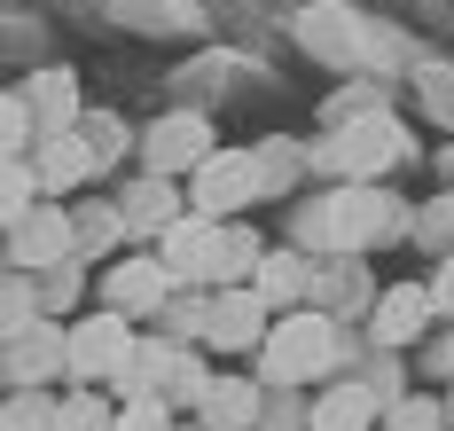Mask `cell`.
<instances>
[{"label":"cell","instance_id":"6da1fadb","mask_svg":"<svg viewBox=\"0 0 454 431\" xmlns=\"http://www.w3.org/2000/svg\"><path fill=\"white\" fill-rule=\"evenodd\" d=\"M345 361V330L314 314V306H298V314H274L267 337H259V392H290V384H321L329 369Z\"/></svg>","mask_w":454,"mask_h":431},{"label":"cell","instance_id":"7a4b0ae2","mask_svg":"<svg viewBox=\"0 0 454 431\" xmlns=\"http://www.w3.org/2000/svg\"><path fill=\"white\" fill-rule=\"evenodd\" d=\"M408 204L384 189V181H345V189L321 196V251L329 259H368V251H384V243L408 236Z\"/></svg>","mask_w":454,"mask_h":431},{"label":"cell","instance_id":"3957f363","mask_svg":"<svg viewBox=\"0 0 454 431\" xmlns=\"http://www.w3.org/2000/svg\"><path fill=\"white\" fill-rule=\"evenodd\" d=\"M400 157H408V126H400V118H384V110L345 118L329 142L306 149V165H314V173H337V189H345V181H384Z\"/></svg>","mask_w":454,"mask_h":431},{"label":"cell","instance_id":"277c9868","mask_svg":"<svg viewBox=\"0 0 454 431\" xmlns=\"http://www.w3.org/2000/svg\"><path fill=\"white\" fill-rule=\"evenodd\" d=\"M181 204L196 212V220H212V228H227V220H243L251 204H267V189H259V149H212L196 173L181 181Z\"/></svg>","mask_w":454,"mask_h":431},{"label":"cell","instance_id":"5b68a950","mask_svg":"<svg viewBox=\"0 0 454 431\" xmlns=\"http://www.w3.org/2000/svg\"><path fill=\"white\" fill-rule=\"evenodd\" d=\"M126 353H134V322H118V314H79L71 330H63V377L79 384H110L126 369Z\"/></svg>","mask_w":454,"mask_h":431},{"label":"cell","instance_id":"8992f818","mask_svg":"<svg viewBox=\"0 0 454 431\" xmlns=\"http://www.w3.org/2000/svg\"><path fill=\"white\" fill-rule=\"evenodd\" d=\"M212 149H220V134H212L204 110H165V118L141 134V173H157V181H188Z\"/></svg>","mask_w":454,"mask_h":431},{"label":"cell","instance_id":"52a82bcc","mask_svg":"<svg viewBox=\"0 0 454 431\" xmlns=\"http://www.w3.org/2000/svg\"><path fill=\"white\" fill-rule=\"evenodd\" d=\"M165 298H173V283H165L157 251H126V259H110V275H102V314H118V322H157Z\"/></svg>","mask_w":454,"mask_h":431},{"label":"cell","instance_id":"ba28073f","mask_svg":"<svg viewBox=\"0 0 454 431\" xmlns=\"http://www.w3.org/2000/svg\"><path fill=\"white\" fill-rule=\"evenodd\" d=\"M63 377V322H24L16 337H0V384L8 392H47Z\"/></svg>","mask_w":454,"mask_h":431},{"label":"cell","instance_id":"9c48e42d","mask_svg":"<svg viewBox=\"0 0 454 431\" xmlns=\"http://www.w3.org/2000/svg\"><path fill=\"white\" fill-rule=\"evenodd\" d=\"M157 267H165V283H173V290H212L220 228H212V220H196V212H181V220L157 236Z\"/></svg>","mask_w":454,"mask_h":431},{"label":"cell","instance_id":"30bf717a","mask_svg":"<svg viewBox=\"0 0 454 431\" xmlns=\"http://www.w3.org/2000/svg\"><path fill=\"white\" fill-rule=\"evenodd\" d=\"M63 259H71V204H32V212L8 228V259H0V267L47 275V267H63Z\"/></svg>","mask_w":454,"mask_h":431},{"label":"cell","instance_id":"8fae6325","mask_svg":"<svg viewBox=\"0 0 454 431\" xmlns=\"http://www.w3.org/2000/svg\"><path fill=\"white\" fill-rule=\"evenodd\" d=\"M431 322H439V314H431L423 283H384L376 306H368V345H376V353H408V345H423Z\"/></svg>","mask_w":454,"mask_h":431},{"label":"cell","instance_id":"7c38bea8","mask_svg":"<svg viewBox=\"0 0 454 431\" xmlns=\"http://www.w3.org/2000/svg\"><path fill=\"white\" fill-rule=\"evenodd\" d=\"M267 306H259V290H212V306H204V337L196 345H212V353H259V337H267Z\"/></svg>","mask_w":454,"mask_h":431},{"label":"cell","instance_id":"4fadbf2b","mask_svg":"<svg viewBox=\"0 0 454 431\" xmlns=\"http://www.w3.org/2000/svg\"><path fill=\"white\" fill-rule=\"evenodd\" d=\"M188 204H181V181H157V173H141L134 189L118 196V228H126V236H165V228H173V220H181Z\"/></svg>","mask_w":454,"mask_h":431},{"label":"cell","instance_id":"5bb4252c","mask_svg":"<svg viewBox=\"0 0 454 431\" xmlns=\"http://www.w3.org/2000/svg\"><path fill=\"white\" fill-rule=\"evenodd\" d=\"M251 290H259V306H267V314H298V306L314 298V259L282 243V251H267V259H259Z\"/></svg>","mask_w":454,"mask_h":431},{"label":"cell","instance_id":"9a60e30c","mask_svg":"<svg viewBox=\"0 0 454 431\" xmlns=\"http://www.w3.org/2000/svg\"><path fill=\"white\" fill-rule=\"evenodd\" d=\"M376 416H384V392L361 384V377H345L306 408V431H376Z\"/></svg>","mask_w":454,"mask_h":431},{"label":"cell","instance_id":"2e32d148","mask_svg":"<svg viewBox=\"0 0 454 431\" xmlns=\"http://www.w3.org/2000/svg\"><path fill=\"white\" fill-rule=\"evenodd\" d=\"M259 408H267V392L251 377H212L204 400H196V424L204 431H259Z\"/></svg>","mask_w":454,"mask_h":431},{"label":"cell","instance_id":"e0dca14e","mask_svg":"<svg viewBox=\"0 0 454 431\" xmlns=\"http://www.w3.org/2000/svg\"><path fill=\"white\" fill-rule=\"evenodd\" d=\"M24 165H32V181H40V204H47V196H71L79 181H94L87 157H79V134H32Z\"/></svg>","mask_w":454,"mask_h":431},{"label":"cell","instance_id":"ac0fdd59","mask_svg":"<svg viewBox=\"0 0 454 431\" xmlns=\"http://www.w3.org/2000/svg\"><path fill=\"white\" fill-rule=\"evenodd\" d=\"M24 110H32V134H71L79 126V79L71 71H32L24 79Z\"/></svg>","mask_w":454,"mask_h":431},{"label":"cell","instance_id":"d6986e66","mask_svg":"<svg viewBox=\"0 0 454 431\" xmlns=\"http://www.w3.org/2000/svg\"><path fill=\"white\" fill-rule=\"evenodd\" d=\"M314 314H353V306H376V290H368V275H361V259H329V267H314V298H306Z\"/></svg>","mask_w":454,"mask_h":431},{"label":"cell","instance_id":"ffe728a7","mask_svg":"<svg viewBox=\"0 0 454 431\" xmlns=\"http://www.w3.org/2000/svg\"><path fill=\"white\" fill-rule=\"evenodd\" d=\"M71 134H79L87 173H110V165L134 149V142H126V118H118V110H79V126H71Z\"/></svg>","mask_w":454,"mask_h":431},{"label":"cell","instance_id":"44dd1931","mask_svg":"<svg viewBox=\"0 0 454 431\" xmlns=\"http://www.w3.org/2000/svg\"><path fill=\"white\" fill-rule=\"evenodd\" d=\"M259 259H267V243H259V228L227 220V228H220V267H212V290H243L251 275H259Z\"/></svg>","mask_w":454,"mask_h":431},{"label":"cell","instance_id":"7402d4cb","mask_svg":"<svg viewBox=\"0 0 454 431\" xmlns=\"http://www.w3.org/2000/svg\"><path fill=\"white\" fill-rule=\"evenodd\" d=\"M118 236H126V228H118V204H71V259L110 251Z\"/></svg>","mask_w":454,"mask_h":431},{"label":"cell","instance_id":"603a6c76","mask_svg":"<svg viewBox=\"0 0 454 431\" xmlns=\"http://www.w3.org/2000/svg\"><path fill=\"white\" fill-rule=\"evenodd\" d=\"M79 290H87V275H79V259H63V267H47V275H32V298H40V322H55V314H71V306H79Z\"/></svg>","mask_w":454,"mask_h":431},{"label":"cell","instance_id":"cb8c5ba5","mask_svg":"<svg viewBox=\"0 0 454 431\" xmlns=\"http://www.w3.org/2000/svg\"><path fill=\"white\" fill-rule=\"evenodd\" d=\"M376 431H447V408L431 392H400V400H384Z\"/></svg>","mask_w":454,"mask_h":431},{"label":"cell","instance_id":"d4e9b609","mask_svg":"<svg viewBox=\"0 0 454 431\" xmlns=\"http://www.w3.org/2000/svg\"><path fill=\"white\" fill-rule=\"evenodd\" d=\"M204 306H212V290H173V298L157 306V322H165L157 337H173V345H188V337H204Z\"/></svg>","mask_w":454,"mask_h":431},{"label":"cell","instance_id":"484cf974","mask_svg":"<svg viewBox=\"0 0 454 431\" xmlns=\"http://www.w3.org/2000/svg\"><path fill=\"white\" fill-rule=\"evenodd\" d=\"M32 204H40V181H32V165H24V157H16V165H0V236H8V228H16Z\"/></svg>","mask_w":454,"mask_h":431},{"label":"cell","instance_id":"4316f807","mask_svg":"<svg viewBox=\"0 0 454 431\" xmlns=\"http://www.w3.org/2000/svg\"><path fill=\"white\" fill-rule=\"evenodd\" d=\"M24 322H40V298H32V275L0 267V337H16Z\"/></svg>","mask_w":454,"mask_h":431},{"label":"cell","instance_id":"83f0119b","mask_svg":"<svg viewBox=\"0 0 454 431\" xmlns=\"http://www.w3.org/2000/svg\"><path fill=\"white\" fill-rule=\"evenodd\" d=\"M0 431H55V392H8L0 400Z\"/></svg>","mask_w":454,"mask_h":431},{"label":"cell","instance_id":"f1b7e54d","mask_svg":"<svg viewBox=\"0 0 454 431\" xmlns=\"http://www.w3.org/2000/svg\"><path fill=\"white\" fill-rule=\"evenodd\" d=\"M55 431H110V400H102V392H71V400H55Z\"/></svg>","mask_w":454,"mask_h":431},{"label":"cell","instance_id":"f546056e","mask_svg":"<svg viewBox=\"0 0 454 431\" xmlns=\"http://www.w3.org/2000/svg\"><path fill=\"white\" fill-rule=\"evenodd\" d=\"M204 384H212V369H204L196 353H181V361H173V377H165V392H157V400H165V408H196V400H204Z\"/></svg>","mask_w":454,"mask_h":431},{"label":"cell","instance_id":"4dcf8cb0","mask_svg":"<svg viewBox=\"0 0 454 431\" xmlns=\"http://www.w3.org/2000/svg\"><path fill=\"white\" fill-rule=\"evenodd\" d=\"M32 149V110H24V95H0V165H16Z\"/></svg>","mask_w":454,"mask_h":431},{"label":"cell","instance_id":"1f68e13d","mask_svg":"<svg viewBox=\"0 0 454 431\" xmlns=\"http://www.w3.org/2000/svg\"><path fill=\"white\" fill-rule=\"evenodd\" d=\"M110 431H173V408L165 400H118L110 408Z\"/></svg>","mask_w":454,"mask_h":431},{"label":"cell","instance_id":"d6a6232c","mask_svg":"<svg viewBox=\"0 0 454 431\" xmlns=\"http://www.w3.org/2000/svg\"><path fill=\"white\" fill-rule=\"evenodd\" d=\"M408 236H423L431 251H439V259H447V251H454V196H439L431 212H415V220H408Z\"/></svg>","mask_w":454,"mask_h":431},{"label":"cell","instance_id":"836d02e7","mask_svg":"<svg viewBox=\"0 0 454 431\" xmlns=\"http://www.w3.org/2000/svg\"><path fill=\"white\" fill-rule=\"evenodd\" d=\"M298 165H306V157H298V149H282V142H267L259 149V189H290V181H298Z\"/></svg>","mask_w":454,"mask_h":431},{"label":"cell","instance_id":"e575fe53","mask_svg":"<svg viewBox=\"0 0 454 431\" xmlns=\"http://www.w3.org/2000/svg\"><path fill=\"white\" fill-rule=\"evenodd\" d=\"M423 298H431V314H447V322H454V251L439 259V267H431V283H423Z\"/></svg>","mask_w":454,"mask_h":431},{"label":"cell","instance_id":"d590c367","mask_svg":"<svg viewBox=\"0 0 454 431\" xmlns=\"http://www.w3.org/2000/svg\"><path fill=\"white\" fill-rule=\"evenodd\" d=\"M439 369H447V377H454V330H447V345H439Z\"/></svg>","mask_w":454,"mask_h":431},{"label":"cell","instance_id":"8d00e7d4","mask_svg":"<svg viewBox=\"0 0 454 431\" xmlns=\"http://www.w3.org/2000/svg\"><path fill=\"white\" fill-rule=\"evenodd\" d=\"M439 408H447V431H454V392H447V400H439Z\"/></svg>","mask_w":454,"mask_h":431}]
</instances>
